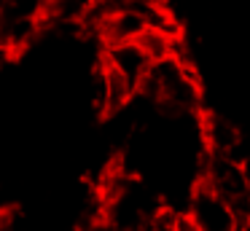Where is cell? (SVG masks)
I'll list each match as a JSON object with an SVG mask.
<instances>
[{"label":"cell","mask_w":250,"mask_h":231,"mask_svg":"<svg viewBox=\"0 0 250 231\" xmlns=\"http://www.w3.org/2000/svg\"><path fill=\"white\" fill-rule=\"evenodd\" d=\"M199 183L218 193L223 202L250 193V175L242 159L237 156H221V153H205L202 156V172Z\"/></svg>","instance_id":"1"},{"label":"cell","mask_w":250,"mask_h":231,"mask_svg":"<svg viewBox=\"0 0 250 231\" xmlns=\"http://www.w3.org/2000/svg\"><path fill=\"white\" fill-rule=\"evenodd\" d=\"M186 215H188L191 223L199 231H237V223H234V215L229 210V204L212 188H207L199 180H196L194 191H191Z\"/></svg>","instance_id":"2"},{"label":"cell","mask_w":250,"mask_h":231,"mask_svg":"<svg viewBox=\"0 0 250 231\" xmlns=\"http://www.w3.org/2000/svg\"><path fill=\"white\" fill-rule=\"evenodd\" d=\"M103 64H108V67H113L116 73H121L126 81H132V84H135V89H137V81L146 75L151 59H148L146 51H143V48L137 46L135 41H132V43H116V46H105Z\"/></svg>","instance_id":"3"},{"label":"cell","mask_w":250,"mask_h":231,"mask_svg":"<svg viewBox=\"0 0 250 231\" xmlns=\"http://www.w3.org/2000/svg\"><path fill=\"white\" fill-rule=\"evenodd\" d=\"M202 137L207 143V153L234 156L239 145V129L229 121L226 116L218 113H205L202 116Z\"/></svg>","instance_id":"4"},{"label":"cell","mask_w":250,"mask_h":231,"mask_svg":"<svg viewBox=\"0 0 250 231\" xmlns=\"http://www.w3.org/2000/svg\"><path fill=\"white\" fill-rule=\"evenodd\" d=\"M146 30V24L140 21V16H135L132 11H121L113 14L100 24L97 35L105 41V46H116V43H132L137 41V35Z\"/></svg>","instance_id":"5"},{"label":"cell","mask_w":250,"mask_h":231,"mask_svg":"<svg viewBox=\"0 0 250 231\" xmlns=\"http://www.w3.org/2000/svg\"><path fill=\"white\" fill-rule=\"evenodd\" d=\"M92 5V0H43L41 24H81Z\"/></svg>","instance_id":"6"},{"label":"cell","mask_w":250,"mask_h":231,"mask_svg":"<svg viewBox=\"0 0 250 231\" xmlns=\"http://www.w3.org/2000/svg\"><path fill=\"white\" fill-rule=\"evenodd\" d=\"M103 73H105V116H113L119 113L121 107L129 105V100L135 97V84L126 81L121 73H116L113 67L103 64Z\"/></svg>","instance_id":"7"},{"label":"cell","mask_w":250,"mask_h":231,"mask_svg":"<svg viewBox=\"0 0 250 231\" xmlns=\"http://www.w3.org/2000/svg\"><path fill=\"white\" fill-rule=\"evenodd\" d=\"M175 38H178V35H175ZM135 43L146 51V57L151 59V62H159V59H167L169 57L172 35H167V32H162V30H143L140 35H137Z\"/></svg>","instance_id":"8"},{"label":"cell","mask_w":250,"mask_h":231,"mask_svg":"<svg viewBox=\"0 0 250 231\" xmlns=\"http://www.w3.org/2000/svg\"><path fill=\"white\" fill-rule=\"evenodd\" d=\"M175 220H178V212L169 207H159L156 212L148 220V231H175Z\"/></svg>","instance_id":"9"},{"label":"cell","mask_w":250,"mask_h":231,"mask_svg":"<svg viewBox=\"0 0 250 231\" xmlns=\"http://www.w3.org/2000/svg\"><path fill=\"white\" fill-rule=\"evenodd\" d=\"M175 231H199L194 223H191V218L186 212H178V220H175Z\"/></svg>","instance_id":"10"}]
</instances>
